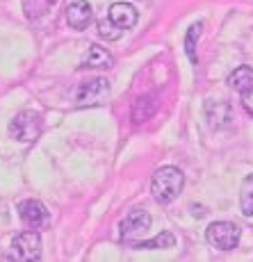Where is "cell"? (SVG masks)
<instances>
[{"label":"cell","instance_id":"6da1fadb","mask_svg":"<svg viewBox=\"0 0 253 262\" xmlns=\"http://www.w3.org/2000/svg\"><path fill=\"white\" fill-rule=\"evenodd\" d=\"M137 18H139V14L133 5L114 3L108 12V18H103V21L98 23V34L105 41H116V39H121V34H123L125 30L135 28Z\"/></svg>","mask_w":253,"mask_h":262},{"label":"cell","instance_id":"7a4b0ae2","mask_svg":"<svg viewBox=\"0 0 253 262\" xmlns=\"http://www.w3.org/2000/svg\"><path fill=\"white\" fill-rule=\"evenodd\" d=\"M185 185V176L180 169L176 167H162L153 173V180H151V194L158 203H171V201L178 199V194L183 191Z\"/></svg>","mask_w":253,"mask_h":262},{"label":"cell","instance_id":"3957f363","mask_svg":"<svg viewBox=\"0 0 253 262\" xmlns=\"http://www.w3.org/2000/svg\"><path fill=\"white\" fill-rule=\"evenodd\" d=\"M110 98V82L105 78H94L87 82H80L73 92L75 107H98Z\"/></svg>","mask_w":253,"mask_h":262},{"label":"cell","instance_id":"277c9868","mask_svg":"<svg viewBox=\"0 0 253 262\" xmlns=\"http://www.w3.org/2000/svg\"><path fill=\"white\" fill-rule=\"evenodd\" d=\"M9 135L23 144H30L41 135V117L32 110H23L9 123Z\"/></svg>","mask_w":253,"mask_h":262},{"label":"cell","instance_id":"5b68a950","mask_svg":"<svg viewBox=\"0 0 253 262\" xmlns=\"http://www.w3.org/2000/svg\"><path fill=\"white\" fill-rule=\"evenodd\" d=\"M240 226L233 221H215L205 230V239L219 251H233L240 244Z\"/></svg>","mask_w":253,"mask_h":262},{"label":"cell","instance_id":"8992f818","mask_svg":"<svg viewBox=\"0 0 253 262\" xmlns=\"http://www.w3.org/2000/svg\"><path fill=\"white\" fill-rule=\"evenodd\" d=\"M151 221L153 219H151V214L146 212V210H130L119 224L121 239L128 242V244L139 242L151 230Z\"/></svg>","mask_w":253,"mask_h":262},{"label":"cell","instance_id":"52a82bcc","mask_svg":"<svg viewBox=\"0 0 253 262\" xmlns=\"http://www.w3.org/2000/svg\"><path fill=\"white\" fill-rule=\"evenodd\" d=\"M9 258L18 262H32L41 258V237L37 230H25V233L16 235L12 242Z\"/></svg>","mask_w":253,"mask_h":262},{"label":"cell","instance_id":"ba28073f","mask_svg":"<svg viewBox=\"0 0 253 262\" xmlns=\"http://www.w3.org/2000/svg\"><path fill=\"white\" fill-rule=\"evenodd\" d=\"M18 214H21L23 224L32 230H41L50 224V212L41 201H34V199L23 201V203L18 205Z\"/></svg>","mask_w":253,"mask_h":262},{"label":"cell","instance_id":"9c48e42d","mask_svg":"<svg viewBox=\"0 0 253 262\" xmlns=\"http://www.w3.org/2000/svg\"><path fill=\"white\" fill-rule=\"evenodd\" d=\"M94 14H92V5L87 0H73L67 7V23L73 30H85L92 23Z\"/></svg>","mask_w":253,"mask_h":262},{"label":"cell","instance_id":"30bf717a","mask_svg":"<svg viewBox=\"0 0 253 262\" xmlns=\"http://www.w3.org/2000/svg\"><path fill=\"white\" fill-rule=\"evenodd\" d=\"M112 64H114V57L110 55V50L94 43V46H89L87 55L80 62V69H112Z\"/></svg>","mask_w":253,"mask_h":262},{"label":"cell","instance_id":"8fae6325","mask_svg":"<svg viewBox=\"0 0 253 262\" xmlns=\"http://www.w3.org/2000/svg\"><path fill=\"white\" fill-rule=\"evenodd\" d=\"M155 112H158V96L146 94V96H139V98L133 103L130 117H133L135 123H144V121H149Z\"/></svg>","mask_w":253,"mask_h":262},{"label":"cell","instance_id":"7c38bea8","mask_svg":"<svg viewBox=\"0 0 253 262\" xmlns=\"http://www.w3.org/2000/svg\"><path fill=\"white\" fill-rule=\"evenodd\" d=\"M205 117H207V121H210L212 128H224V125H228V121L233 119V110H230L228 103L217 100V103L205 105Z\"/></svg>","mask_w":253,"mask_h":262},{"label":"cell","instance_id":"4fadbf2b","mask_svg":"<svg viewBox=\"0 0 253 262\" xmlns=\"http://www.w3.org/2000/svg\"><path fill=\"white\" fill-rule=\"evenodd\" d=\"M228 84L235 92L244 94L249 92V89H253V69L251 67H240L235 69L230 75H228Z\"/></svg>","mask_w":253,"mask_h":262},{"label":"cell","instance_id":"5bb4252c","mask_svg":"<svg viewBox=\"0 0 253 262\" xmlns=\"http://www.w3.org/2000/svg\"><path fill=\"white\" fill-rule=\"evenodd\" d=\"M174 244H176V235L171 233V230H164V233H160L158 237H153V239H139V242H135V244H130V246H133V249L153 251V249H171Z\"/></svg>","mask_w":253,"mask_h":262},{"label":"cell","instance_id":"9a60e30c","mask_svg":"<svg viewBox=\"0 0 253 262\" xmlns=\"http://www.w3.org/2000/svg\"><path fill=\"white\" fill-rule=\"evenodd\" d=\"M57 0H23V12L30 21H37V18L46 16L50 9L55 7Z\"/></svg>","mask_w":253,"mask_h":262},{"label":"cell","instance_id":"2e32d148","mask_svg":"<svg viewBox=\"0 0 253 262\" xmlns=\"http://www.w3.org/2000/svg\"><path fill=\"white\" fill-rule=\"evenodd\" d=\"M240 205H242V212L253 216V173L246 176L244 183H242V189H240Z\"/></svg>","mask_w":253,"mask_h":262},{"label":"cell","instance_id":"e0dca14e","mask_svg":"<svg viewBox=\"0 0 253 262\" xmlns=\"http://www.w3.org/2000/svg\"><path fill=\"white\" fill-rule=\"evenodd\" d=\"M201 30H203V23H194L187 30V37H185V53L194 64H196V41L201 37Z\"/></svg>","mask_w":253,"mask_h":262},{"label":"cell","instance_id":"ac0fdd59","mask_svg":"<svg viewBox=\"0 0 253 262\" xmlns=\"http://www.w3.org/2000/svg\"><path fill=\"white\" fill-rule=\"evenodd\" d=\"M240 96H242V105H244V110L249 114H253V89H249V92H244Z\"/></svg>","mask_w":253,"mask_h":262}]
</instances>
